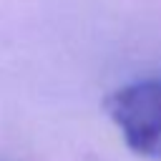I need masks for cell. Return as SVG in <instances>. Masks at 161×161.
<instances>
[{
    "label": "cell",
    "instance_id": "1",
    "mask_svg": "<svg viewBox=\"0 0 161 161\" xmlns=\"http://www.w3.org/2000/svg\"><path fill=\"white\" fill-rule=\"evenodd\" d=\"M103 108L136 156L161 161V75L116 88Z\"/></svg>",
    "mask_w": 161,
    "mask_h": 161
}]
</instances>
